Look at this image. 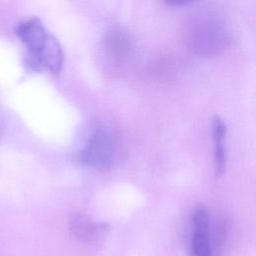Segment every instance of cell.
Listing matches in <instances>:
<instances>
[{"instance_id": "6da1fadb", "label": "cell", "mask_w": 256, "mask_h": 256, "mask_svg": "<svg viewBox=\"0 0 256 256\" xmlns=\"http://www.w3.org/2000/svg\"><path fill=\"white\" fill-rule=\"evenodd\" d=\"M16 34L28 49L27 64L30 69L39 71L43 68L58 73L63 63V52L57 39L50 35L40 19L29 18L21 22Z\"/></svg>"}, {"instance_id": "7a4b0ae2", "label": "cell", "mask_w": 256, "mask_h": 256, "mask_svg": "<svg viewBox=\"0 0 256 256\" xmlns=\"http://www.w3.org/2000/svg\"><path fill=\"white\" fill-rule=\"evenodd\" d=\"M186 35L190 48L202 55L217 52L226 42V31L222 23L209 14L198 15L191 19Z\"/></svg>"}, {"instance_id": "3957f363", "label": "cell", "mask_w": 256, "mask_h": 256, "mask_svg": "<svg viewBox=\"0 0 256 256\" xmlns=\"http://www.w3.org/2000/svg\"><path fill=\"white\" fill-rule=\"evenodd\" d=\"M115 157V144L111 135L102 129L95 131L79 154L80 161L94 169H106Z\"/></svg>"}, {"instance_id": "277c9868", "label": "cell", "mask_w": 256, "mask_h": 256, "mask_svg": "<svg viewBox=\"0 0 256 256\" xmlns=\"http://www.w3.org/2000/svg\"><path fill=\"white\" fill-rule=\"evenodd\" d=\"M191 256H213L210 241L209 213L205 207H198L192 218Z\"/></svg>"}, {"instance_id": "5b68a950", "label": "cell", "mask_w": 256, "mask_h": 256, "mask_svg": "<svg viewBox=\"0 0 256 256\" xmlns=\"http://www.w3.org/2000/svg\"><path fill=\"white\" fill-rule=\"evenodd\" d=\"M226 124L225 122L218 116H215L212 123V133H213V141H214V162L215 169L218 175H221L226 166V150L224 139L226 135Z\"/></svg>"}, {"instance_id": "8992f818", "label": "cell", "mask_w": 256, "mask_h": 256, "mask_svg": "<svg viewBox=\"0 0 256 256\" xmlns=\"http://www.w3.org/2000/svg\"><path fill=\"white\" fill-rule=\"evenodd\" d=\"M69 228L73 235L82 241H90L97 237L103 229L102 226L94 224L83 214H73L69 220Z\"/></svg>"}]
</instances>
